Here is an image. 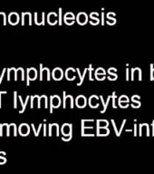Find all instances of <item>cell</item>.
<instances>
[{"instance_id":"14","label":"cell","mask_w":154,"mask_h":174,"mask_svg":"<svg viewBox=\"0 0 154 174\" xmlns=\"http://www.w3.org/2000/svg\"><path fill=\"white\" fill-rule=\"evenodd\" d=\"M75 102H76V106L78 108H84L86 106V103H87L86 98L83 95H79L76 98Z\"/></svg>"},{"instance_id":"45","label":"cell","mask_w":154,"mask_h":174,"mask_svg":"<svg viewBox=\"0 0 154 174\" xmlns=\"http://www.w3.org/2000/svg\"><path fill=\"white\" fill-rule=\"evenodd\" d=\"M112 124H113V128H114V130H115L116 135H117V136H119V135H118V130H117V128H116V124H115L114 120H112Z\"/></svg>"},{"instance_id":"33","label":"cell","mask_w":154,"mask_h":174,"mask_svg":"<svg viewBox=\"0 0 154 174\" xmlns=\"http://www.w3.org/2000/svg\"><path fill=\"white\" fill-rule=\"evenodd\" d=\"M112 98V96H108V98H107V102H106V103L104 104V106H103V110L102 111V113H104L105 111H106V109H107V106H108V103H109V102H110V100Z\"/></svg>"},{"instance_id":"51","label":"cell","mask_w":154,"mask_h":174,"mask_svg":"<svg viewBox=\"0 0 154 174\" xmlns=\"http://www.w3.org/2000/svg\"><path fill=\"white\" fill-rule=\"evenodd\" d=\"M5 155H6V153H5V152H3V151L1 152V151H0V158H4V156H5Z\"/></svg>"},{"instance_id":"16","label":"cell","mask_w":154,"mask_h":174,"mask_svg":"<svg viewBox=\"0 0 154 174\" xmlns=\"http://www.w3.org/2000/svg\"><path fill=\"white\" fill-rule=\"evenodd\" d=\"M47 22L49 23V25H53L57 23V15L56 13L53 12L49 13L47 15Z\"/></svg>"},{"instance_id":"55","label":"cell","mask_w":154,"mask_h":174,"mask_svg":"<svg viewBox=\"0 0 154 174\" xmlns=\"http://www.w3.org/2000/svg\"><path fill=\"white\" fill-rule=\"evenodd\" d=\"M1 95L2 94H0V108H1Z\"/></svg>"},{"instance_id":"42","label":"cell","mask_w":154,"mask_h":174,"mask_svg":"<svg viewBox=\"0 0 154 174\" xmlns=\"http://www.w3.org/2000/svg\"><path fill=\"white\" fill-rule=\"evenodd\" d=\"M6 69L5 68V69L3 70V72H2L1 75H0V85H1V83H2V81H3V78H4V75L6 74Z\"/></svg>"},{"instance_id":"40","label":"cell","mask_w":154,"mask_h":174,"mask_svg":"<svg viewBox=\"0 0 154 174\" xmlns=\"http://www.w3.org/2000/svg\"><path fill=\"white\" fill-rule=\"evenodd\" d=\"M119 105H120L122 108H127L129 106V102H119Z\"/></svg>"},{"instance_id":"3","label":"cell","mask_w":154,"mask_h":174,"mask_svg":"<svg viewBox=\"0 0 154 174\" xmlns=\"http://www.w3.org/2000/svg\"><path fill=\"white\" fill-rule=\"evenodd\" d=\"M64 99H63V107L64 109L70 107V108H74V98L71 95H66V93L64 92Z\"/></svg>"},{"instance_id":"21","label":"cell","mask_w":154,"mask_h":174,"mask_svg":"<svg viewBox=\"0 0 154 174\" xmlns=\"http://www.w3.org/2000/svg\"><path fill=\"white\" fill-rule=\"evenodd\" d=\"M7 131H8V124H0V136H3V135L7 136Z\"/></svg>"},{"instance_id":"4","label":"cell","mask_w":154,"mask_h":174,"mask_svg":"<svg viewBox=\"0 0 154 174\" xmlns=\"http://www.w3.org/2000/svg\"><path fill=\"white\" fill-rule=\"evenodd\" d=\"M52 76L53 78V80L55 81H61L64 77V72L61 68L59 67H56L53 69V73H52Z\"/></svg>"},{"instance_id":"11","label":"cell","mask_w":154,"mask_h":174,"mask_svg":"<svg viewBox=\"0 0 154 174\" xmlns=\"http://www.w3.org/2000/svg\"><path fill=\"white\" fill-rule=\"evenodd\" d=\"M22 25H32V17L30 13L26 12L22 14Z\"/></svg>"},{"instance_id":"8","label":"cell","mask_w":154,"mask_h":174,"mask_svg":"<svg viewBox=\"0 0 154 174\" xmlns=\"http://www.w3.org/2000/svg\"><path fill=\"white\" fill-rule=\"evenodd\" d=\"M8 22L9 24L12 25H15L18 24L19 22V15L18 14L15 12H12L9 14L8 15Z\"/></svg>"},{"instance_id":"46","label":"cell","mask_w":154,"mask_h":174,"mask_svg":"<svg viewBox=\"0 0 154 174\" xmlns=\"http://www.w3.org/2000/svg\"><path fill=\"white\" fill-rule=\"evenodd\" d=\"M6 162V158H0V164H4Z\"/></svg>"},{"instance_id":"41","label":"cell","mask_w":154,"mask_h":174,"mask_svg":"<svg viewBox=\"0 0 154 174\" xmlns=\"http://www.w3.org/2000/svg\"><path fill=\"white\" fill-rule=\"evenodd\" d=\"M116 72H117V69L116 68H110L109 70H108V74L110 75V74H116Z\"/></svg>"},{"instance_id":"38","label":"cell","mask_w":154,"mask_h":174,"mask_svg":"<svg viewBox=\"0 0 154 174\" xmlns=\"http://www.w3.org/2000/svg\"><path fill=\"white\" fill-rule=\"evenodd\" d=\"M64 23H65L66 25H74L75 20H74V19H66V20H64Z\"/></svg>"},{"instance_id":"49","label":"cell","mask_w":154,"mask_h":174,"mask_svg":"<svg viewBox=\"0 0 154 174\" xmlns=\"http://www.w3.org/2000/svg\"><path fill=\"white\" fill-rule=\"evenodd\" d=\"M44 135L45 136L46 135V125H45V124L44 125Z\"/></svg>"},{"instance_id":"27","label":"cell","mask_w":154,"mask_h":174,"mask_svg":"<svg viewBox=\"0 0 154 174\" xmlns=\"http://www.w3.org/2000/svg\"><path fill=\"white\" fill-rule=\"evenodd\" d=\"M14 108L15 109L17 108V92L16 91L14 92Z\"/></svg>"},{"instance_id":"53","label":"cell","mask_w":154,"mask_h":174,"mask_svg":"<svg viewBox=\"0 0 154 174\" xmlns=\"http://www.w3.org/2000/svg\"><path fill=\"white\" fill-rule=\"evenodd\" d=\"M136 127H137V126L135 124L134 125V135H136Z\"/></svg>"},{"instance_id":"28","label":"cell","mask_w":154,"mask_h":174,"mask_svg":"<svg viewBox=\"0 0 154 174\" xmlns=\"http://www.w3.org/2000/svg\"><path fill=\"white\" fill-rule=\"evenodd\" d=\"M31 126H32V128H33V130H34L35 135H36V136H38L39 132H40V130H41V128H42V126H43V125H42V124L39 125V127H38V129H37V130H36V128H35V125L33 124H31Z\"/></svg>"},{"instance_id":"54","label":"cell","mask_w":154,"mask_h":174,"mask_svg":"<svg viewBox=\"0 0 154 174\" xmlns=\"http://www.w3.org/2000/svg\"><path fill=\"white\" fill-rule=\"evenodd\" d=\"M6 94V91H3V92H0V94Z\"/></svg>"},{"instance_id":"37","label":"cell","mask_w":154,"mask_h":174,"mask_svg":"<svg viewBox=\"0 0 154 174\" xmlns=\"http://www.w3.org/2000/svg\"><path fill=\"white\" fill-rule=\"evenodd\" d=\"M112 98H113V108H116L117 106H116V104H115V100H116L115 92H113V95H112Z\"/></svg>"},{"instance_id":"5","label":"cell","mask_w":154,"mask_h":174,"mask_svg":"<svg viewBox=\"0 0 154 174\" xmlns=\"http://www.w3.org/2000/svg\"><path fill=\"white\" fill-rule=\"evenodd\" d=\"M48 135L49 136H53V135H55V136H59V126L57 124H51L48 126Z\"/></svg>"},{"instance_id":"20","label":"cell","mask_w":154,"mask_h":174,"mask_svg":"<svg viewBox=\"0 0 154 174\" xmlns=\"http://www.w3.org/2000/svg\"><path fill=\"white\" fill-rule=\"evenodd\" d=\"M110 133V130L108 128H98L97 129V135L98 136H106Z\"/></svg>"},{"instance_id":"50","label":"cell","mask_w":154,"mask_h":174,"mask_svg":"<svg viewBox=\"0 0 154 174\" xmlns=\"http://www.w3.org/2000/svg\"><path fill=\"white\" fill-rule=\"evenodd\" d=\"M126 81H129V69H126Z\"/></svg>"},{"instance_id":"47","label":"cell","mask_w":154,"mask_h":174,"mask_svg":"<svg viewBox=\"0 0 154 174\" xmlns=\"http://www.w3.org/2000/svg\"><path fill=\"white\" fill-rule=\"evenodd\" d=\"M134 80V69H131V81Z\"/></svg>"},{"instance_id":"17","label":"cell","mask_w":154,"mask_h":174,"mask_svg":"<svg viewBox=\"0 0 154 174\" xmlns=\"http://www.w3.org/2000/svg\"><path fill=\"white\" fill-rule=\"evenodd\" d=\"M42 106H45V108H47V107H48V105H47V96H46V95L39 96L37 107L40 109Z\"/></svg>"},{"instance_id":"13","label":"cell","mask_w":154,"mask_h":174,"mask_svg":"<svg viewBox=\"0 0 154 174\" xmlns=\"http://www.w3.org/2000/svg\"><path fill=\"white\" fill-rule=\"evenodd\" d=\"M62 133L64 134V136L68 137L70 135H72V124H64L63 126H62Z\"/></svg>"},{"instance_id":"43","label":"cell","mask_w":154,"mask_h":174,"mask_svg":"<svg viewBox=\"0 0 154 174\" xmlns=\"http://www.w3.org/2000/svg\"><path fill=\"white\" fill-rule=\"evenodd\" d=\"M59 25H62V9H59Z\"/></svg>"},{"instance_id":"12","label":"cell","mask_w":154,"mask_h":174,"mask_svg":"<svg viewBox=\"0 0 154 174\" xmlns=\"http://www.w3.org/2000/svg\"><path fill=\"white\" fill-rule=\"evenodd\" d=\"M75 73V70L74 68H72V67L66 69V71H65V78H66L68 81H74V80L76 78Z\"/></svg>"},{"instance_id":"6","label":"cell","mask_w":154,"mask_h":174,"mask_svg":"<svg viewBox=\"0 0 154 174\" xmlns=\"http://www.w3.org/2000/svg\"><path fill=\"white\" fill-rule=\"evenodd\" d=\"M45 72V74H46V80L47 81H50L51 80V73H50V70L46 67H43V64L41 63L40 64V77H39V80L40 81H43V79H44V73Z\"/></svg>"},{"instance_id":"36","label":"cell","mask_w":154,"mask_h":174,"mask_svg":"<svg viewBox=\"0 0 154 174\" xmlns=\"http://www.w3.org/2000/svg\"><path fill=\"white\" fill-rule=\"evenodd\" d=\"M95 78H96V80H98V81H103V80L105 79V75L95 74Z\"/></svg>"},{"instance_id":"52","label":"cell","mask_w":154,"mask_h":174,"mask_svg":"<svg viewBox=\"0 0 154 174\" xmlns=\"http://www.w3.org/2000/svg\"><path fill=\"white\" fill-rule=\"evenodd\" d=\"M102 21H103V22H102V23H103V24H104V14H102Z\"/></svg>"},{"instance_id":"32","label":"cell","mask_w":154,"mask_h":174,"mask_svg":"<svg viewBox=\"0 0 154 174\" xmlns=\"http://www.w3.org/2000/svg\"><path fill=\"white\" fill-rule=\"evenodd\" d=\"M139 99H140V96H139V95H133V96L131 97V101H132L133 102H137V103L141 106V102H139Z\"/></svg>"},{"instance_id":"22","label":"cell","mask_w":154,"mask_h":174,"mask_svg":"<svg viewBox=\"0 0 154 174\" xmlns=\"http://www.w3.org/2000/svg\"><path fill=\"white\" fill-rule=\"evenodd\" d=\"M109 122L107 120H97V129L98 128H107Z\"/></svg>"},{"instance_id":"10","label":"cell","mask_w":154,"mask_h":174,"mask_svg":"<svg viewBox=\"0 0 154 174\" xmlns=\"http://www.w3.org/2000/svg\"><path fill=\"white\" fill-rule=\"evenodd\" d=\"M18 133L20 135L22 136H26L29 134L30 133V129H29V126L26 124H22L19 126L18 128Z\"/></svg>"},{"instance_id":"31","label":"cell","mask_w":154,"mask_h":174,"mask_svg":"<svg viewBox=\"0 0 154 174\" xmlns=\"http://www.w3.org/2000/svg\"><path fill=\"white\" fill-rule=\"evenodd\" d=\"M119 102H129V98L126 95H122L119 98Z\"/></svg>"},{"instance_id":"18","label":"cell","mask_w":154,"mask_h":174,"mask_svg":"<svg viewBox=\"0 0 154 174\" xmlns=\"http://www.w3.org/2000/svg\"><path fill=\"white\" fill-rule=\"evenodd\" d=\"M99 100V97L96 95H92L89 98V105L92 108H97L99 107V103L97 102V101Z\"/></svg>"},{"instance_id":"34","label":"cell","mask_w":154,"mask_h":174,"mask_svg":"<svg viewBox=\"0 0 154 174\" xmlns=\"http://www.w3.org/2000/svg\"><path fill=\"white\" fill-rule=\"evenodd\" d=\"M117 75L116 74H110L109 76H108V80H110V81H115L116 79H117Z\"/></svg>"},{"instance_id":"39","label":"cell","mask_w":154,"mask_h":174,"mask_svg":"<svg viewBox=\"0 0 154 174\" xmlns=\"http://www.w3.org/2000/svg\"><path fill=\"white\" fill-rule=\"evenodd\" d=\"M92 64H90L89 65V68H88V71H89V80L90 81H93L92 80Z\"/></svg>"},{"instance_id":"2","label":"cell","mask_w":154,"mask_h":174,"mask_svg":"<svg viewBox=\"0 0 154 174\" xmlns=\"http://www.w3.org/2000/svg\"><path fill=\"white\" fill-rule=\"evenodd\" d=\"M62 102L61 98L58 95H53L50 98V113H53V108L60 107Z\"/></svg>"},{"instance_id":"30","label":"cell","mask_w":154,"mask_h":174,"mask_svg":"<svg viewBox=\"0 0 154 174\" xmlns=\"http://www.w3.org/2000/svg\"><path fill=\"white\" fill-rule=\"evenodd\" d=\"M29 99H30V96L28 95V96H26V101L24 102V105H23V108H22V110L20 111V113H22V112H25V110H26V104H27V102H28V101H29Z\"/></svg>"},{"instance_id":"26","label":"cell","mask_w":154,"mask_h":174,"mask_svg":"<svg viewBox=\"0 0 154 174\" xmlns=\"http://www.w3.org/2000/svg\"><path fill=\"white\" fill-rule=\"evenodd\" d=\"M64 20H66V19H75V15L73 14V13H67V14H65L64 15Z\"/></svg>"},{"instance_id":"7","label":"cell","mask_w":154,"mask_h":174,"mask_svg":"<svg viewBox=\"0 0 154 174\" xmlns=\"http://www.w3.org/2000/svg\"><path fill=\"white\" fill-rule=\"evenodd\" d=\"M76 20L79 25H83L87 23V21H88V16H87V15L84 12H81L77 15Z\"/></svg>"},{"instance_id":"15","label":"cell","mask_w":154,"mask_h":174,"mask_svg":"<svg viewBox=\"0 0 154 174\" xmlns=\"http://www.w3.org/2000/svg\"><path fill=\"white\" fill-rule=\"evenodd\" d=\"M19 78L22 81H25V70L22 67H19V68L16 69L15 75V81H17Z\"/></svg>"},{"instance_id":"24","label":"cell","mask_w":154,"mask_h":174,"mask_svg":"<svg viewBox=\"0 0 154 174\" xmlns=\"http://www.w3.org/2000/svg\"><path fill=\"white\" fill-rule=\"evenodd\" d=\"M30 99H31V108L33 109L36 104L37 105L38 104V99L39 95H34V96H30Z\"/></svg>"},{"instance_id":"35","label":"cell","mask_w":154,"mask_h":174,"mask_svg":"<svg viewBox=\"0 0 154 174\" xmlns=\"http://www.w3.org/2000/svg\"><path fill=\"white\" fill-rule=\"evenodd\" d=\"M151 81H154V67L153 64L151 63Z\"/></svg>"},{"instance_id":"1","label":"cell","mask_w":154,"mask_h":174,"mask_svg":"<svg viewBox=\"0 0 154 174\" xmlns=\"http://www.w3.org/2000/svg\"><path fill=\"white\" fill-rule=\"evenodd\" d=\"M37 78V71L35 68H27L26 70V85H30V81H35Z\"/></svg>"},{"instance_id":"48","label":"cell","mask_w":154,"mask_h":174,"mask_svg":"<svg viewBox=\"0 0 154 174\" xmlns=\"http://www.w3.org/2000/svg\"><path fill=\"white\" fill-rule=\"evenodd\" d=\"M72 139V135H70V136H68L67 138H65V137H64L63 138V141H70Z\"/></svg>"},{"instance_id":"9","label":"cell","mask_w":154,"mask_h":174,"mask_svg":"<svg viewBox=\"0 0 154 174\" xmlns=\"http://www.w3.org/2000/svg\"><path fill=\"white\" fill-rule=\"evenodd\" d=\"M35 23L37 25H45V13H35Z\"/></svg>"},{"instance_id":"25","label":"cell","mask_w":154,"mask_h":174,"mask_svg":"<svg viewBox=\"0 0 154 174\" xmlns=\"http://www.w3.org/2000/svg\"><path fill=\"white\" fill-rule=\"evenodd\" d=\"M0 24L6 25V16L5 13H0Z\"/></svg>"},{"instance_id":"23","label":"cell","mask_w":154,"mask_h":174,"mask_svg":"<svg viewBox=\"0 0 154 174\" xmlns=\"http://www.w3.org/2000/svg\"><path fill=\"white\" fill-rule=\"evenodd\" d=\"M6 71H7V81H10L12 77L15 78V71H16L15 68H8V69H6Z\"/></svg>"},{"instance_id":"44","label":"cell","mask_w":154,"mask_h":174,"mask_svg":"<svg viewBox=\"0 0 154 174\" xmlns=\"http://www.w3.org/2000/svg\"><path fill=\"white\" fill-rule=\"evenodd\" d=\"M125 123H126V120H123V122H122V124L121 126V129H120V131H119V136L121 135V133H122V129H123V126L125 124Z\"/></svg>"},{"instance_id":"29","label":"cell","mask_w":154,"mask_h":174,"mask_svg":"<svg viewBox=\"0 0 154 174\" xmlns=\"http://www.w3.org/2000/svg\"><path fill=\"white\" fill-rule=\"evenodd\" d=\"M94 74H98V75H106V73H105V70L102 68V67H99V68H97L96 70H95V73Z\"/></svg>"},{"instance_id":"19","label":"cell","mask_w":154,"mask_h":174,"mask_svg":"<svg viewBox=\"0 0 154 174\" xmlns=\"http://www.w3.org/2000/svg\"><path fill=\"white\" fill-rule=\"evenodd\" d=\"M16 136L17 135V129H16V125L15 124H8V131H7V136Z\"/></svg>"}]
</instances>
